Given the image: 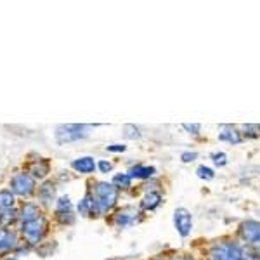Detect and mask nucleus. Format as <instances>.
I'll return each instance as SVG.
<instances>
[{
	"label": "nucleus",
	"mask_w": 260,
	"mask_h": 260,
	"mask_svg": "<svg viewBox=\"0 0 260 260\" xmlns=\"http://www.w3.org/2000/svg\"><path fill=\"white\" fill-rule=\"evenodd\" d=\"M89 196L92 200V217L108 215L118 203L120 191L106 180H94L89 184Z\"/></svg>",
	"instance_id": "f257e3e1"
},
{
	"label": "nucleus",
	"mask_w": 260,
	"mask_h": 260,
	"mask_svg": "<svg viewBox=\"0 0 260 260\" xmlns=\"http://www.w3.org/2000/svg\"><path fill=\"white\" fill-rule=\"evenodd\" d=\"M18 229H19L18 233L21 236V241H23L24 245L30 246V248H33V246L39 248L49 231V220L45 215H40L39 219L24 222V224H18Z\"/></svg>",
	"instance_id": "f03ea898"
},
{
	"label": "nucleus",
	"mask_w": 260,
	"mask_h": 260,
	"mask_svg": "<svg viewBox=\"0 0 260 260\" xmlns=\"http://www.w3.org/2000/svg\"><path fill=\"white\" fill-rule=\"evenodd\" d=\"M243 246L234 240L215 241L207 250V260H241Z\"/></svg>",
	"instance_id": "7ed1b4c3"
},
{
	"label": "nucleus",
	"mask_w": 260,
	"mask_h": 260,
	"mask_svg": "<svg viewBox=\"0 0 260 260\" xmlns=\"http://www.w3.org/2000/svg\"><path fill=\"white\" fill-rule=\"evenodd\" d=\"M9 189L16 198H31L37 194V180L26 170L16 172L9 180Z\"/></svg>",
	"instance_id": "20e7f679"
},
{
	"label": "nucleus",
	"mask_w": 260,
	"mask_h": 260,
	"mask_svg": "<svg viewBox=\"0 0 260 260\" xmlns=\"http://www.w3.org/2000/svg\"><path fill=\"white\" fill-rule=\"evenodd\" d=\"M90 125L85 123H66V125H57L54 137L59 144H70V142L82 141L85 137H89L90 134Z\"/></svg>",
	"instance_id": "39448f33"
},
{
	"label": "nucleus",
	"mask_w": 260,
	"mask_h": 260,
	"mask_svg": "<svg viewBox=\"0 0 260 260\" xmlns=\"http://www.w3.org/2000/svg\"><path fill=\"white\" fill-rule=\"evenodd\" d=\"M238 236L243 245L260 253V222L257 220H245L238 228Z\"/></svg>",
	"instance_id": "423d86ee"
},
{
	"label": "nucleus",
	"mask_w": 260,
	"mask_h": 260,
	"mask_svg": "<svg viewBox=\"0 0 260 260\" xmlns=\"http://www.w3.org/2000/svg\"><path fill=\"white\" fill-rule=\"evenodd\" d=\"M141 208L136 207H121L118 208L115 213H113V225L116 228H128V225H134L136 222H139L141 219Z\"/></svg>",
	"instance_id": "0eeeda50"
},
{
	"label": "nucleus",
	"mask_w": 260,
	"mask_h": 260,
	"mask_svg": "<svg viewBox=\"0 0 260 260\" xmlns=\"http://www.w3.org/2000/svg\"><path fill=\"white\" fill-rule=\"evenodd\" d=\"M21 246V236L14 229H0V257L14 253Z\"/></svg>",
	"instance_id": "6e6552de"
},
{
	"label": "nucleus",
	"mask_w": 260,
	"mask_h": 260,
	"mask_svg": "<svg viewBox=\"0 0 260 260\" xmlns=\"http://www.w3.org/2000/svg\"><path fill=\"white\" fill-rule=\"evenodd\" d=\"M174 225L180 238H187L192 233V213L187 208H177L174 212Z\"/></svg>",
	"instance_id": "1a4fd4ad"
},
{
	"label": "nucleus",
	"mask_w": 260,
	"mask_h": 260,
	"mask_svg": "<svg viewBox=\"0 0 260 260\" xmlns=\"http://www.w3.org/2000/svg\"><path fill=\"white\" fill-rule=\"evenodd\" d=\"M37 203L40 205V208H49L56 205V186L50 180H44L37 187Z\"/></svg>",
	"instance_id": "9d476101"
},
{
	"label": "nucleus",
	"mask_w": 260,
	"mask_h": 260,
	"mask_svg": "<svg viewBox=\"0 0 260 260\" xmlns=\"http://www.w3.org/2000/svg\"><path fill=\"white\" fill-rule=\"evenodd\" d=\"M42 213V208L37 201H23L18 207V224H24L33 219H39Z\"/></svg>",
	"instance_id": "9b49d317"
},
{
	"label": "nucleus",
	"mask_w": 260,
	"mask_h": 260,
	"mask_svg": "<svg viewBox=\"0 0 260 260\" xmlns=\"http://www.w3.org/2000/svg\"><path fill=\"white\" fill-rule=\"evenodd\" d=\"M26 172L35 180H45L47 179V175L50 174V163H49L47 158H37V160L30 161Z\"/></svg>",
	"instance_id": "f8f14e48"
},
{
	"label": "nucleus",
	"mask_w": 260,
	"mask_h": 260,
	"mask_svg": "<svg viewBox=\"0 0 260 260\" xmlns=\"http://www.w3.org/2000/svg\"><path fill=\"white\" fill-rule=\"evenodd\" d=\"M71 169L80 175H90L98 170V161L92 156H80L71 161Z\"/></svg>",
	"instance_id": "ddd939ff"
},
{
	"label": "nucleus",
	"mask_w": 260,
	"mask_h": 260,
	"mask_svg": "<svg viewBox=\"0 0 260 260\" xmlns=\"http://www.w3.org/2000/svg\"><path fill=\"white\" fill-rule=\"evenodd\" d=\"M161 201H163V196L160 191H148L144 194V198L141 200L139 208H141V212H153L160 207Z\"/></svg>",
	"instance_id": "4468645a"
},
{
	"label": "nucleus",
	"mask_w": 260,
	"mask_h": 260,
	"mask_svg": "<svg viewBox=\"0 0 260 260\" xmlns=\"http://www.w3.org/2000/svg\"><path fill=\"white\" fill-rule=\"evenodd\" d=\"M127 174L134 179H139V180H146V179H151L154 177V174H156V169L154 167H149V165H141V163H137V165L130 167Z\"/></svg>",
	"instance_id": "2eb2a0df"
},
{
	"label": "nucleus",
	"mask_w": 260,
	"mask_h": 260,
	"mask_svg": "<svg viewBox=\"0 0 260 260\" xmlns=\"http://www.w3.org/2000/svg\"><path fill=\"white\" fill-rule=\"evenodd\" d=\"M11 208H16V196L9 187H4L0 189V212L11 210Z\"/></svg>",
	"instance_id": "dca6fc26"
},
{
	"label": "nucleus",
	"mask_w": 260,
	"mask_h": 260,
	"mask_svg": "<svg viewBox=\"0 0 260 260\" xmlns=\"http://www.w3.org/2000/svg\"><path fill=\"white\" fill-rule=\"evenodd\" d=\"M219 139L224 141V142H231V144H240L243 141V134L238 132L236 128H224L222 132H219Z\"/></svg>",
	"instance_id": "f3484780"
},
{
	"label": "nucleus",
	"mask_w": 260,
	"mask_h": 260,
	"mask_svg": "<svg viewBox=\"0 0 260 260\" xmlns=\"http://www.w3.org/2000/svg\"><path fill=\"white\" fill-rule=\"evenodd\" d=\"M111 184L116 187L118 191H127L132 187V177L125 172V174H116L115 177H113Z\"/></svg>",
	"instance_id": "a211bd4d"
},
{
	"label": "nucleus",
	"mask_w": 260,
	"mask_h": 260,
	"mask_svg": "<svg viewBox=\"0 0 260 260\" xmlns=\"http://www.w3.org/2000/svg\"><path fill=\"white\" fill-rule=\"evenodd\" d=\"M73 212V203H71L70 196H59L56 200V205H54V213H68Z\"/></svg>",
	"instance_id": "6ab92c4d"
},
{
	"label": "nucleus",
	"mask_w": 260,
	"mask_h": 260,
	"mask_svg": "<svg viewBox=\"0 0 260 260\" xmlns=\"http://www.w3.org/2000/svg\"><path fill=\"white\" fill-rule=\"evenodd\" d=\"M77 210L82 217H92V200L89 192H85V196L80 200V203L77 205Z\"/></svg>",
	"instance_id": "aec40b11"
},
{
	"label": "nucleus",
	"mask_w": 260,
	"mask_h": 260,
	"mask_svg": "<svg viewBox=\"0 0 260 260\" xmlns=\"http://www.w3.org/2000/svg\"><path fill=\"white\" fill-rule=\"evenodd\" d=\"M196 175H198L200 179H203V180H212L213 177H215V172H213L210 167L200 165L198 169H196Z\"/></svg>",
	"instance_id": "412c9836"
},
{
	"label": "nucleus",
	"mask_w": 260,
	"mask_h": 260,
	"mask_svg": "<svg viewBox=\"0 0 260 260\" xmlns=\"http://www.w3.org/2000/svg\"><path fill=\"white\" fill-rule=\"evenodd\" d=\"M123 136L127 137V139H139V137H141L139 127H136V125H125V127H123Z\"/></svg>",
	"instance_id": "4be33fe9"
},
{
	"label": "nucleus",
	"mask_w": 260,
	"mask_h": 260,
	"mask_svg": "<svg viewBox=\"0 0 260 260\" xmlns=\"http://www.w3.org/2000/svg\"><path fill=\"white\" fill-rule=\"evenodd\" d=\"M241 260H260V253H258V251L248 248V246H243Z\"/></svg>",
	"instance_id": "5701e85b"
},
{
	"label": "nucleus",
	"mask_w": 260,
	"mask_h": 260,
	"mask_svg": "<svg viewBox=\"0 0 260 260\" xmlns=\"http://www.w3.org/2000/svg\"><path fill=\"white\" fill-rule=\"evenodd\" d=\"M212 161L215 163L217 167H224V165H228V154L225 153H213L212 154Z\"/></svg>",
	"instance_id": "b1692460"
},
{
	"label": "nucleus",
	"mask_w": 260,
	"mask_h": 260,
	"mask_svg": "<svg viewBox=\"0 0 260 260\" xmlns=\"http://www.w3.org/2000/svg\"><path fill=\"white\" fill-rule=\"evenodd\" d=\"M98 170L101 172V174H110V172L113 170V163L108 161V160H99L98 161Z\"/></svg>",
	"instance_id": "393cba45"
},
{
	"label": "nucleus",
	"mask_w": 260,
	"mask_h": 260,
	"mask_svg": "<svg viewBox=\"0 0 260 260\" xmlns=\"http://www.w3.org/2000/svg\"><path fill=\"white\" fill-rule=\"evenodd\" d=\"M106 151H110V153H123V151H127V146L125 144H111V146H106Z\"/></svg>",
	"instance_id": "a878e982"
},
{
	"label": "nucleus",
	"mask_w": 260,
	"mask_h": 260,
	"mask_svg": "<svg viewBox=\"0 0 260 260\" xmlns=\"http://www.w3.org/2000/svg\"><path fill=\"white\" fill-rule=\"evenodd\" d=\"M196 156H198L196 153H182L180 160H182L184 163H191V161H194V160H196Z\"/></svg>",
	"instance_id": "bb28decb"
},
{
	"label": "nucleus",
	"mask_w": 260,
	"mask_h": 260,
	"mask_svg": "<svg viewBox=\"0 0 260 260\" xmlns=\"http://www.w3.org/2000/svg\"><path fill=\"white\" fill-rule=\"evenodd\" d=\"M182 127L186 128V130H189V134H200V130H201V127H200L198 123H192V125H189V123H184Z\"/></svg>",
	"instance_id": "cd10ccee"
},
{
	"label": "nucleus",
	"mask_w": 260,
	"mask_h": 260,
	"mask_svg": "<svg viewBox=\"0 0 260 260\" xmlns=\"http://www.w3.org/2000/svg\"><path fill=\"white\" fill-rule=\"evenodd\" d=\"M0 260H19L18 255H14V253H11V255H6V257H2Z\"/></svg>",
	"instance_id": "c85d7f7f"
},
{
	"label": "nucleus",
	"mask_w": 260,
	"mask_h": 260,
	"mask_svg": "<svg viewBox=\"0 0 260 260\" xmlns=\"http://www.w3.org/2000/svg\"><path fill=\"white\" fill-rule=\"evenodd\" d=\"M182 260H196V258L189 257V255H182Z\"/></svg>",
	"instance_id": "c756f323"
},
{
	"label": "nucleus",
	"mask_w": 260,
	"mask_h": 260,
	"mask_svg": "<svg viewBox=\"0 0 260 260\" xmlns=\"http://www.w3.org/2000/svg\"><path fill=\"white\" fill-rule=\"evenodd\" d=\"M170 260H182V257H174V258H170Z\"/></svg>",
	"instance_id": "7c9ffc66"
}]
</instances>
